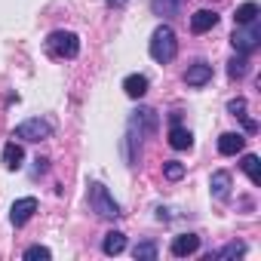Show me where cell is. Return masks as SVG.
I'll return each mask as SVG.
<instances>
[{"label":"cell","mask_w":261,"mask_h":261,"mask_svg":"<svg viewBox=\"0 0 261 261\" xmlns=\"http://www.w3.org/2000/svg\"><path fill=\"white\" fill-rule=\"evenodd\" d=\"M151 59L157 62V65H169L172 59H175V53H178V40H175V31L169 28V25H160L154 34H151Z\"/></svg>","instance_id":"6da1fadb"},{"label":"cell","mask_w":261,"mask_h":261,"mask_svg":"<svg viewBox=\"0 0 261 261\" xmlns=\"http://www.w3.org/2000/svg\"><path fill=\"white\" fill-rule=\"evenodd\" d=\"M89 209H92L98 218H108V221H114V218L123 215V212H120V203L108 194V188H105L101 181H92V185H89Z\"/></svg>","instance_id":"7a4b0ae2"},{"label":"cell","mask_w":261,"mask_h":261,"mask_svg":"<svg viewBox=\"0 0 261 261\" xmlns=\"http://www.w3.org/2000/svg\"><path fill=\"white\" fill-rule=\"evenodd\" d=\"M46 53L53 59H74L80 53V37L74 31H53L46 37Z\"/></svg>","instance_id":"3957f363"},{"label":"cell","mask_w":261,"mask_h":261,"mask_svg":"<svg viewBox=\"0 0 261 261\" xmlns=\"http://www.w3.org/2000/svg\"><path fill=\"white\" fill-rule=\"evenodd\" d=\"M230 43H233V49H237L240 56L255 53V49L261 46V25H258V19L249 22V25H237L233 34H230Z\"/></svg>","instance_id":"277c9868"},{"label":"cell","mask_w":261,"mask_h":261,"mask_svg":"<svg viewBox=\"0 0 261 261\" xmlns=\"http://www.w3.org/2000/svg\"><path fill=\"white\" fill-rule=\"evenodd\" d=\"M13 136L22 139V142H46L53 136V123L49 120H40V117H31V120H25V123L16 126Z\"/></svg>","instance_id":"5b68a950"},{"label":"cell","mask_w":261,"mask_h":261,"mask_svg":"<svg viewBox=\"0 0 261 261\" xmlns=\"http://www.w3.org/2000/svg\"><path fill=\"white\" fill-rule=\"evenodd\" d=\"M169 145L175 151H191L194 148V136H191V129L181 126V117L172 114V126H169Z\"/></svg>","instance_id":"8992f818"},{"label":"cell","mask_w":261,"mask_h":261,"mask_svg":"<svg viewBox=\"0 0 261 261\" xmlns=\"http://www.w3.org/2000/svg\"><path fill=\"white\" fill-rule=\"evenodd\" d=\"M34 212H37V200H34V197H22V200L13 203V209H10V221H13L16 227H22V224L31 221Z\"/></svg>","instance_id":"52a82bcc"},{"label":"cell","mask_w":261,"mask_h":261,"mask_svg":"<svg viewBox=\"0 0 261 261\" xmlns=\"http://www.w3.org/2000/svg\"><path fill=\"white\" fill-rule=\"evenodd\" d=\"M212 80V65L209 62H194L188 71H185V83L188 86H206Z\"/></svg>","instance_id":"ba28073f"},{"label":"cell","mask_w":261,"mask_h":261,"mask_svg":"<svg viewBox=\"0 0 261 261\" xmlns=\"http://www.w3.org/2000/svg\"><path fill=\"white\" fill-rule=\"evenodd\" d=\"M200 249V237L197 233H178L175 240H172V255L175 258H188V255H194Z\"/></svg>","instance_id":"9c48e42d"},{"label":"cell","mask_w":261,"mask_h":261,"mask_svg":"<svg viewBox=\"0 0 261 261\" xmlns=\"http://www.w3.org/2000/svg\"><path fill=\"white\" fill-rule=\"evenodd\" d=\"M218 25V13H212V10H197L194 16H191V31L194 34H206V31H212Z\"/></svg>","instance_id":"30bf717a"},{"label":"cell","mask_w":261,"mask_h":261,"mask_svg":"<svg viewBox=\"0 0 261 261\" xmlns=\"http://www.w3.org/2000/svg\"><path fill=\"white\" fill-rule=\"evenodd\" d=\"M246 148V139L240 136V133H224L221 139H218V154H224V157H233V154H240Z\"/></svg>","instance_id":"8fae6325"},{"label":"cell","mask_w":261,"mask_h":261,"mask_svg":"<svg viewBox=\"0 0 261 261\" xmlns=\"http://www.w3.org/2000/svg\"><path fill=\"white\" fill-rule=\"evenodd\" d=\"M209 188H212V197L215 200H227V194H230V172H224V169L212 172Z\"/></svg>","instance_id":"7c38bea8"},{"label":"cell","mask_w":261,"mask_h":261,"mask_svg":"<svg viewBox=\"0 0 261 261\" xmlns=\"http://www.w3.org/2000/svg\"><path fill=\"white\" fill-rule=\"evenodd\" d=\"M123 92H126L129 98H142V95L148 92V77H145V74H129V77L123 80Z\"/></svg>","instance_id":"4fadbf2b"},{"label":"cell","mask_w":261,"mask_h":261,"mask_svg":"<svg viewBox=\"0 0 261 261\" xmlns=\"http://www.w3.org/2000/svg\"><path fill=\"white\" fill-rule=\"evenodd\" d=\"M22 163H25V151H22V145L10 142V145L4 148V166H7L10 172H16V169H22Z\"/></svg>","instance_id":"5bb4252c"},{"label":"cell","mask_w":261,"mask_h":261,"mask_svg":"<svg viewBox=\"0 0 261 261\" xmlns=\"http://www.w3.org/2000/svg\"><path fill=\"white\" fill-rule=\"evenodd\" d=\"M123 249H126V233H120V230L105 233V240H101V252L105 255H120Z\"/></svg>","instance_id":"9a60e30c"},{"label":"cell","mask_w":261,"mask_h":261,"mask_svg":"<svg viewBox=\"0 0 261 261\" xmlns=\"http://www.w3.org/2000/svg\"><path fill=\"white\" fill-rule=\"evenodd\" d=\"M258 16H261V7L249 0V4L237 7V13H233V22H237V25H249V22H255Z\"/></svg>","instance_id":"2e32d148"},{"label":"cell","mask_w":261,"mask_h":261,"mask_svg":"<svg viewBox=\"0 0 261 261\" xmlns=\"http://www.w3.org/2000/svg\"><path fill=\"white\" fill-rule=\"evenodd\" d=\"M240 166H243V172L249 175V181H252V185H261V160H258L255 154H246Z\"/></svg>","instance_id":"e0dca14e"},{"label":"cell","mask_w":261,"mask_h":261,"mask_svg":"<svg viewBox=\"0 0 261 261\" xmlns=\"http://www.w3.org/2000/svg\"><path fill=\"white\" fill-rule=\"evenodd\" d=\"M249 74V59L246 56H233L230 62H227V77L230 80H243Z\"/></svg>","instance_id":"ac0fdd59"},{"label":"cell","mask_w":261,"mask_h":261,"mask_svg":"<svg viewBox=\"0 0 261 261\" xmlns=\"http://www.w3.org/2000/svg\"><path fill=\"white\" fill-rule=\"evenodd\" d=\"M181 4L185 0H151V10H154V16H175L181 10Z\"/></svg>","instance_id":"d6986e66"},{"label":"cell","mask_w":261,"mask_h":261,"mask_svg":"<svg viewBox=\"0 0 261 261\" xmlns=\"http://www.w3.org/2000/svg\"><path fill=\"white\" fill-rule=\"evenodd\" d=\"M133 258L136 261H157V243H139L136 249H133Z\"/></svg>","instance_id":"ffe728a7"},{"label":"cell","mask_w":261,"mask_h":261,"mask_svg":"<svg viewBox=\"0 0 261 261\" xmlns=\"http://www.w3.org/2000/svg\"><path fill=\"white\" fill-rule=\"evenodd\" d=\"M240 255H246V243H230V246H224V249L212 252V255H209V261H212V258H240Z\"/></svg>","instance_id":"44dd1931"},{"label":"cell","mask_w":261,"mask_h":261,"mask_svg":"<svg viewBox=\"0 0 261 261\" xmlns=\"http://www.w3.org/2000/svg\"><path fill=\"white\" fill-rule=\"evenodd\" d=\"M163 175H166L169 181H178V178H185V163H178V160H169V163L163 166Z\"/></svg>","instance_id":"7402d4cb"},{"label":"cell","mask_w":261,"mask_h":261,"mask_svg":"<svg viewBox=\"0 0 261 261\" xmlns=\"http://www.w3.org/2000/svg\"><path fill=\"white\" fill-rule=\"evenodd\" d=\"M49 249L46 246H28L25 249V261H49Z\"/></svg>","instance_id":"603a6c76"},{"label":"cell","mask_w":261,"mask_h":261,"mask_svg":"<svg viewBox=\"0 0 261 261\" xmlns=\"http://www.w3.org/2000/svg\"><path fill=\"white\" fill-rule=\"evenodd\" d=\"M227 111H230L233 117H246V98H233V101H227Z\"/></svg>","instance_id":"cb8c5ba5"},{"label":"cell","mask_w":261,"mask_h":261,"mask_svg":"<svg viewBox=\"0 0 261 261\" xmlns=\"http://www.w3.org/2000/svg\"><path fill=\"white\" fill-rule=\"evenodd\" d=\"M34 163H37V175H40V172H46V166H49V160H46V157H37Z\"/></svg>","instance_id":"d4e9b609"},{"label":"cell","mask_w":261,"mask_h":261,"mask_svg":"<svg viewBox=\"0 0 261 261\" xmlns=\"http://www.w3.org/2000/svg\"><path fill=\"white\" fill-rule=\"evenodd\" d=\"M126 4H129V0H108L111 10H120V7H126Z\"/></svg>","instance_id":"484cf974"}]
</instances>
